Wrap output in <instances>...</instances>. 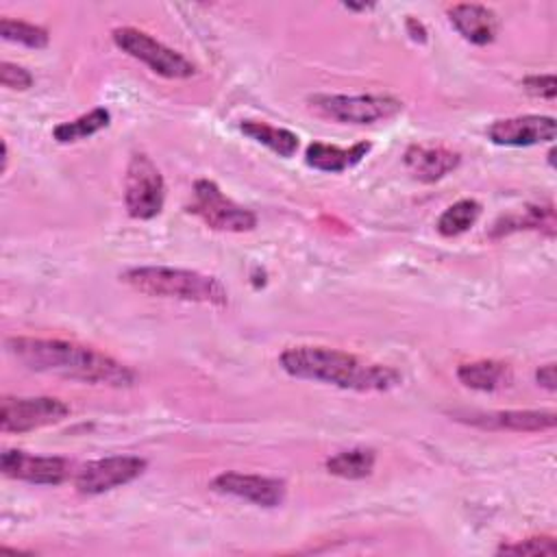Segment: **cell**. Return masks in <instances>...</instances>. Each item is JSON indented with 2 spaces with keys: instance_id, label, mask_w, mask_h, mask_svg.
<instances>
[{
  "instance_id": "f1b7e54d",
  "label": "cell",
  "mask_w": 557,
  "mask_h": 557,
  "mask_svg": "<svg viewBox=\"0 0 557 557\" xmlns=\"http://www.w3.org/2000/svg\"><path fill=\"white\" fill-rule=\"evenodd\" d=\"M7 163H9V146L7 141H2V172L7 170Z\"/></svg>"
},
{
  "instance_id": "6da1fadb",
  "label": "cell",
  "mask_w": 557,
  "mask_h": 557,
  "mask_svg": "<svg viewBox=\"0 0 557 557\" xmlns=\"http://www.w3.org/2000/svg\"><path fill=\"white\" fill-rule=\"evenodd\" d=\"M7 352L26 370L89 385L131 387L137 374L115 357L67 339L9 337Z\"/></svg>"
},
{
  "instance_id": "30bf717a",
  "label": "cell",
  "mask_w": 557,
  "mask_h": 557,
  "mask_svg": "<svg viewBox=\"0 0 557 557\" xmlns=\"http://www.w3.org/2000/svg\"><path fill=\"white\" fill-rule=\"evenodd\" d=\"M0 470L9 479L26 481L33 485H59L70 474V463L63 457L30 455L17 448H7L0 455Z\"/></svg>"
},
{
  "instance_id": "52a82bcc",
  "label": "cell",
  "mask_w": 557,
  "mask_h": 557,
  "mask_svg": "<svg viewBox=\"0 0 557 557\" xmlns=\"http://www.w3.org/2000/svg\"><path fill=\"white\" fill-rule=\"evenodd\" d=\"M165 202V183L154 161L135 152L126 165L124 176V207L135 220H152L161 213Z\"/></svg>"
},
{
  "instance_id": "44dd1931",
  "label": "cell",
  "mask_w": 557,
  "mask_h": 557,
  "mask_svg": "<svg viewBox=\"0 0 557 557\" xmlns=\"http://www.w3.org/2000/svg\"><path fill=\"white\" fill-rule=\"evenodd\" d=\"M109 122H111V113L104 107H96L89 113H83L70 122L57 124L52 128V137L59 144H74L100 133L102 128L109 126Z\"/></svg>"
},
{
  "instance_id": "9c48e42d",
  "label": "cell",
  "mask_w": 557,
  "mask_h": 557,
  "mask_svg": "<svg viewBox=\"0 0 557 557\" xmlns=\"http://www.w3.org/2000/svg\"><path fill=\"white\" fill-rule=\"evenodd\" d=\"M148 461L137 455H111L87 461L74 476V487L85 496H100L144 474Z\"/></svg>"
},
{
  "instance_id": "2e32d148",
  "label": "cell",
  "mask_w": 557,
  "mask_h": 557,
  "mask_svg": "<svg viewBox=\"0 0 557 557\" xmlns=\"http://www.w3.org/2000/svg\"><path fill=\"white\" fill-rule=\"evenodd\" d=\"M370 141H359L350 148H339L322 141H313L305 150V161L309 168L320 170V172H344L352 165H357L368 152H370Z\"/></svg>"
},
{
  "instance_id": "5b68a950",
  "label": "cell",
  "mask_w": 557,
  "mask_h": 557,
  "mask_svg": "<svg viewBox=\"0 0 557 557\" xmlns=\"http://www.w3.org/2000/svg\"><path fill=\"white\" fill-rule=\"evenodd\" d=\"M113 44L126 52L128 57L146 63L154 74L170 78V81H185L196 74V65L183 57L181 52L168 48L152 35L133 28V26H120L111 33Z\"/></svg>"
},
{
  "instance_id": "e0dca14e",
  "label": "cell",
  "mask_w": 557,
  "mask_h": 557,
  "mask_svg": "<svg viewBox=\"0 0 557 557\" xmlns=\"http://www.w3.org/2000/svg\"><path fill=\"white\" fill-rule=\"evenodd\" d=\"M457 379L470 389L476 392H496L511 383V368L503 361L494 359H481L461 363L457 368Z\"/></svg>"
},
{
  "instance_id": "9a60e30c",
  "label": "cell",
  "mask_w": 557,
  "mask_h": 557,
  "mask_svg": "<svg viewBox=\"0 0 557 557\" xmlns=\"http://www.w3.org/2000/svg\"><path fill=\"white\" fill-rule=\"evenodd\" d=\"M405 168L411 172V176L420 183H435L450 174L461 157L455 150H448L444 146H422L413 144L405 150Z\"/></svg>"
},
{
  "instance_id": "603a6c76",
  "label": "cell",
  "mask_w": 557,
  "mask_h": 557,
  "mask_svg": "<svg viewBox=\"0 0 557 557\" xmlns=\"http://www.w3.org/2000/svg\"><path fill=\"white\" fill-rule=\"evenodd\" d=\"M0 35L7 41L33 48V50H41L48 46L50 35L46 28L30 24V22H22V20H13V17H2L0 20Z\"/></svg>"
},
{
  "instance_id": "ba28073f",
  "label": "cell",
  "mask_w": 557,
  "mask_h": 557,
  "mask_svg": "<svg viewBox=\"0 0 557 557\" xmlns=\"http://www.w3.org/2000/svg\"><path fill=\"white\" fill-rule=\"evenodd\" d=\"M70 407L54 396H4L0 403V429L28 433L67 418Z\"/></svg>"
},
{
  "instance_id": "f546056e",
  "label": "cell",
  "mask_w": 557,
  "mask_h": 557,
  "mask_svg": "<svg viewBox=\"0 0 557 557\" xmlns=\"http://www.w3.org/2000/svg\"><path fill=\"white\" fill-rule=\"evenodd\" d=\"M344 7L350 9V11H366V9H370L372 4H350V2H348V4H344Z\"/></svg>"
},
{
  "instance_id": "4fadbf2b",
  "label": "cell",
  "mask_w": 557,
  "mask_h": 557,
  "mask_svg": "<svg viewBox=\"0 0 557 557\" xmlns=\"http://www.w3.org/2000/svg\"><path fill=\"white\" fill-rule=\"evenodd\" d=\"M459 420L481 429L518 431V433L550 431L557 424L555 411H546V409H507V411H487V413H466Z\"/></svg>"
},
{
  "instance_id": "ac0fdd59",
  "label": "cell",
  "mask_w": 557,
  "mask_h": 557,
  "mask_svg": "<svg viewBox=\"0 0 557 557\" xmlns=\"http://www.w3.org/2000/svg\"><path fill=\"white\" fill-rule=\"evenodd\" d=\"M513 231H542L548 237H555V211L553 205H529L520 213L500 218L494 224L492 235L500 237Z\"/></svg>"
},
{
  "instance_id": "4316f807",
  "label": "cell",
  "mask_w": 557,
  "mask_h": 557,
  "mask_svg": "<svg viewBox=\"0 0 557 557\" xmlns=\"http://www.w3.org/2000/svg\"><path fill=\"white\" fill-rule=\"evenodd\" d=\"M535 381L540 387L555 392L557 389V374H555V363H544L535 370Z\"/></svg>"
},
{
  "instance_id": "ffe728a7",
  "label": "cell",
  "mask_w": 557,
  "mask_h": 557,
  "mask_svg": "<svg viewBox=\"0 0 557 557\" xmlns=\"http://www.w3.org/2000/svg\"><path fill=\"white\" fill-rule=\"evenodd\" d=\"M374 461H376V455L372 448H348L331 455L324 461V468L333 476L357 481L372 474Z\"/></svg>"
},
{
  "instance_id": "3957f363",
  "label": "cell",
  "mask_w": 557,
  "mask_h": 557,
  "mask_svg": "<svg viewBox=\"0 0 557 557\" xmlns=\"http://www.w3.org/2000/svg\"><path fill=\"white\" fill-rule=\"evenodd\" d=\"M120 281L146 296L176 298L187 302H202L213 307L228 305L226 287L211 274L168 265H141L120 274Z\"/></svg>"
},
{
  "instance_id": "cb8c5ba5",
  "label": "cell",
  "mask_w": 557,
  "mask_h": 557,
  "mask_svg": "<svg viewBox=\"0 0 557 557\" xmlns=\"http://www.w3.org/2000/svg\"><path fill=\"white\" fill-rule=\"evenodd\" d=\"M498 555H555L557 542L553 535H533L511 544H503L496 550Z\"/></svg>"
},
{
  "instance_id": "7402d4cb",
  "label": "cell",
  "mask_w": 557,
  "mask_h": 557,
  "mask_svg": "<svg viewBox=\"0 0 557 557\" xmlns=\"http://www.w3.org/2000/svg\"><path fill=\"white\" fill-rule=\"evenodd\" d=\"M479 215H481V205L472 198H463L446 207L444 213L437 218L435 226L442 237H457L466 233L470 226H474Z\"/></svg>"
},
{
  "instance_id": "d4e9b609",
  "label": "cell",
  "mask_w": 557,
  "mask_h": 557,
  "mask_svg": "<svg viewBox=\"0 0 557 557\" xmlns=\"http://www.w3.org/2000/svg\"><path fill=\"white\" fill-rule=\"evenodd\" d=\"M0 83L2 87L7 89H17V91H24L33 85V74L17 65V63H11V61H2L0 63Z\"/></svg>"
},
{
  "instance_id": "7a4b0ae2",
  "label": "cell",
  "mask_w": 557,
  "mask_h": 557,
  "mask_svg": "<svg viewBox=\"0 0 557 557\" xmlns=\"http://www.w3.org/2000/svg\"><path fill=\"white\" fill-rule=\"evenodd\" d=\"M278 363L289 376L352 392H387L403 381L400 372L392 366L366 361L329 346H289L281 352Z\"/></svg>"
},
{
  "instance_id": "83f0119b",
  "label": "cell",
  "mask_w": 557,
  "mask_h": 557,
  "mask_svg": "<svg viewBox=\"0 0 557 557\" xmlns=\"http://www.w3.org/2000/svg\"><path fill=\"white\" fill-rule=\"evenodd\" d=\"M407 30H409L413 41H420V44L426 41V30H424V26L416 17H407Z\"/></svg>"
},
{
  "instance_id": "5bb4252c",
  "label": "cell",
  "mask_w": 557,
  "mask_h": 557,
  "mask_svg": "<svg viewBox=\"0 0 557 557\" xmlns=\"http://www.w3.org/2000/svg\"><path fill=\"white\" fill-rule=\"evenodd\" d=\"M453 28L474 46H487L496 39L498 17L492 9L476 2H461L448 9Z\"/></svg>"
},
{
  "instance_id": "d6986e66",
  "label": "cell",
  "mask_w": 557,
  "mask_h": 557,
  "mask_svg": "<svg viewBox=\"0 0 557 557\" xmlns=\"http://www.w3.org/2000/svg\"><path fill=\"white\" fill-rule=\"evenodd\" d=\"M239 131L248 139L270 148L272 152H276L283 159L294 157L296 150H298V135L287 131V128H278V126L257 122V120H244V122H239Z\"/></svg>"
},
{
  "instance_id": "277c9868",
  "label": "cell",
  "mask_w": 557,
  "mask_h": 557,
  "mask_svg": "<svg viewBox=\"0 0 557 557\" xmlns=\"http://www.w3.org/2000/svg\"><path fill=\"white\" fill-rule=\"evenodd\" d=\"M309 104L320 117L359 126L392 120L403 111V102L387 94H315Z\"/></svg>"
},
{
  "instance_id": "7c38bea8",
  "label": "cell",
  "mask_w": 557,
  "mask_h": 557,
  "mask_svg": "<svg viewBox=\"0 0 557 557\" xmlns=\"http://www.w3.org/2000/svg\"><path fill=\"white\" fill-rule=\"evenodd\" d=\"M557 135V122L553 115H518L496 120L487 126V137L496 146L524 148L544 141H553Z\"/></svg>"
},
{
  "instance_id": "484cf974",
  "label": "cell",
  "mask_w": 557,
  "mask_h": 557,
  "mask_svg": "<svg viewBox=\"0 0 557 557\" xmlns=\"http://www.w3.org/2000/svg\"><path fill=\"white\" fill-rule=\"evenodd\" d=\"M522 87L535 96V98H544V100H555L557 96V78L555 74H533L522 78Z\"/></svg>"
},
{
  "instance_id": "8fae6325",
  "label": "cell",
  "mask_w": 557,
  "mask_h": 557,
  "mask_svg": "<svg viewBox=\"0 0 557 557\" xmlns=\"http://www.w3.org/2000/svg\"><path fill=\"white\" fill-rule=\"evenodd\" d=\"M211 490L224 496H233L239 500H248L259 507H278L285 500L287 487L285 481L263 474H246V472H222L211 481Z\"/></svg>"
},
{
  "instance_id": "8992f818",
  "label": "cell",
  "mask_w": 557,
  "mask_h": 557,
  "mask_svg": "<svg viewBox=\"0 0 557 557\" xmlns=\"http://www.w3.org/2000/svg\"><path fill=\"white\" fill-rule=\"evenodd\" d=\"M209 228L224 233H246L257 226L255 211L231 200L213 181L200 178L194 183V198L187 207Z\"/></svg>"
}]
</instances>
